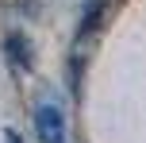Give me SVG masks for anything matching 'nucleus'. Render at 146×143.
<instances>
[{
	"label": "nucleus",
	"mask_w": 146,
	"mask_h": 143,
	"mask_svg": "<svg viewBox=\"0 0 146 143\" xmlns=\"http://www.w3.org/2000/svg\"><path fill=\"white\" fill-rule=\"evenodd\" d=\"M4 139H8V143H23V136H19V132H12V128L4 132Z\"/></svg>",
	"instance_id": "obj_4"
},
{
	"label": "nucleus",
	"mask_w": 146,
	"mask_h": 143,
	"mask_svg": "<svg viewBox=\"0 0 146 143\" xmlns=\"http://www.w3.org/2000/svg\"><path fill=\"white\" fill-rule=\"evenodd\" d=\"M4 50H8V58H12L15 66H31V46L23 43V35H8L4 39Z\"/></svg>",
	"instance_id": "obj_3"
},
{
	"label": "nucleus",
	"mask_w": 146,
	"mask_h": 143,
	"mask_svg": "<svg viewBox=\"0 0 146 143\" xmlns=\"http://www.w3.org/2000/svg\"><path fill=\"white\" fill-rule=\"evenodd\" d=\"M35 132L42 143H66V112L54 101L35 105Z\"/></svg>",
	"instance_id": "obj_1"
},
{
	"label": "nucleus",
	"mask_w": 146,
	"mask_h": 143,
	"mask_svg": "<svg viewBox=\"0 0 146 143\" xmlns=\"http://www.w3.org/2000/svg\"><path fill=\"white\" fill-rule=\"evenodd\" d=\"M104 12H108V0H85V12H81V27H77V39H73V54H81L85 39L100 27Z\"/></svg>",
	"instance_id": "obj_2"
}]
</instances>
